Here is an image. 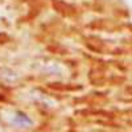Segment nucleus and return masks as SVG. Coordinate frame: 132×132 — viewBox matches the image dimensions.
I'll return each mask as SVG.
<instances>
[{
  "label": "nucleus",
  "instance_id": "f257e3e1",
  "mask_svg": "<svg viewBox=\"0 0 132 132\" xmlns=\"http://www.w3.org/2000/svg\"><path fill=\"white\" fill-rule=\"evenodd\" d=\"M11 124L16 129H28L30 127H33L35 122L32 120L30 116H28L27 114L21 112V111H16L15 115L11 118Z\"/></svg>",
  "mask_w": 132,
  "mask_h": 132
}]
</instances>
